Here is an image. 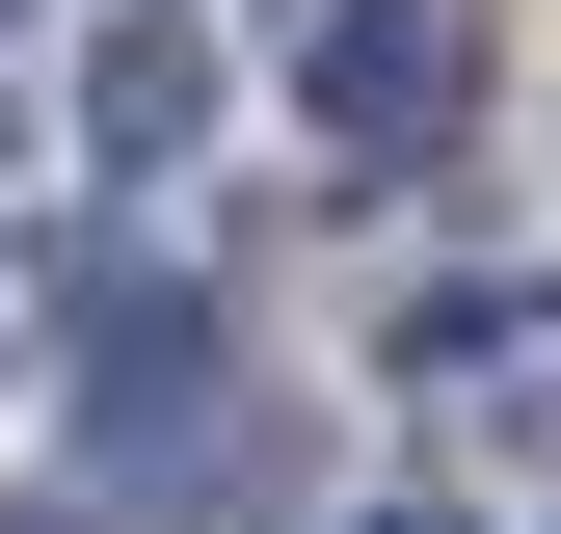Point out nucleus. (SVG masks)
I'll use <instances>...</instances> for the list:
<instances>
[{
	"label": "nucleus",
	"instance_id": "obj_1",
	"mask_svg": "<svg viewBox=\"0 0 561 534\" xmlns=\"http://www.w3.org/2000/svg\"><path fill=\"white\" fill-rule=\"evenodd\" d=\"M455 107H481V27H455V0H295V134L347 187H401Z\"/></svg>",
	"mask_w": 561,
	"mask_h": 534
},
{
	"label": "nucleus",
	"instance_id": "obj_2",
	"mask_svg": "<svg viewBox=\"0 0 561 534\" xmlns=\"http://www.w3.org/2000/svg\"><path fill=\"white\" fill-rule=\"evenodd\" d=\"M215 161V0H107L81 27V187L134 214V187H187Z\"/></svg>",
	"mask_w": 561,
	"mask_h": 534
},
{
	"label": "nucleus",
	"instance_id": "obj_3",
	"mask_svg": "<svg viewBox=\"0 0 561 534\" xmlns=\"http://www.w3.org/2000/svg\"><path fill=\"white\" fill-rule=\"evenodd\" d=\"M375 374H401V400H535V374H561V267H508V241L428 267V294L375 321Z\"/></svg>",
	"mask_w": 561,
	"mask_h": 534
},
{
	"label": "nucleus",
	"instance_id": "obj_4",
	"mask_svg": "<svg viewBox=\"0 0 561 534\" xmlns=\"http://www.w3.org/2000/svg\"><path fill=\"white\" fill-rule=\"evenodd\" d=\"M347 534H508V508H481V481H375Z\"/></svg>",
	"mask_w": 561,
	"mask_h": 534
},
{
	"label": "nucleus",
	"instance_id": "obj_5",
	"mask_svg": "<svg viewBox=\"0 0 561 534\" xmlns=\"http://www.w3.org/2000/svg\"><path fill=\"white\" fill-rule=\"evenodd\" d=\"M0 534H134V508H81V481H27V508H0Z\"/></svg>",
	"mask_w": 561,
	"mask_h": 534
},
{
	"label": "nucleus",
	"instance_id": "obj_6",
	"mask_svg": "<svg viewBox=\"0 0 561 534\" xmlns=\"http://www.w3.org/2000/svg\"><path fill=\"white\" fill-rule=\"evenodd\" d=\"M0 321H54V241H27V267H0Z\"/></svg>",
	"mask_w": 561,
	"mask_h": 534
}]
</instances>
